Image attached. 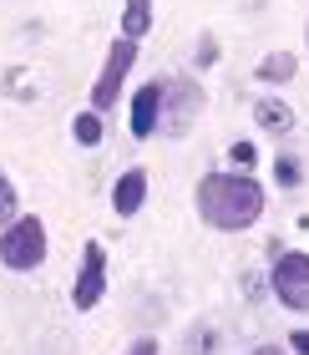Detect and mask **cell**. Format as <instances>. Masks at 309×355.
I'll list each match as a JSON object with an SVG mask.
<instances>
[{"label":"cell","mask_w":309,"mask_h":355,"mask_svg":"<svg viewBox=\"0 0 309 355\" xmlns=\"http://www.w3.org/2000/svg\"><path fill=\"white\" fill-rule=\"evenodd\" d=\"M254 117H258V127H269V132H284V127H294V112H289L284 102H258Z\"/></svg>","instance_id":"cell-11"},{"label":"cell","mask_w":309,"mask_h":355,"mask_svg":"<svg viewBox=\"0 0 309 355\" xmlns=\"http://www.w3.org/2000/svg\"><path fill=\"white\" fill-rule=\"evenodd\" d=\"M274 178H279V183H284V188H294V183H299V163H294V157H289V153H284V157H279V163H274Z\"/></svg>","instance_id":"cell-13"},{"label":"cell","mask_w":309,"mask_h":355,"mask_svg":"<svg viewBox=\"0 0 309 355\" xmlns=\"http://www.w3.org/2000/svg\"><path fill=\"white\" fill-rule=\"evenodd\" d=\"M10 218H21V193H15V183L6 173H0V229H6Z\"/></svg>","instance_id":"cell-12"},{"label":"cell","mask_w":309,"mask_h":355,"mask_svg":"<svg viewBox=\"0 0 309 355\" xmlns=\"http://www.w3.org/2000/svg\"><path fill=\"white\" fill-rule=\"evenodd\" d=\"M193 203H198V218L218 234H243L264 218L269 193L254 173H203L198 188H193Z\"/></svg>","instance_id":"cell-1"},{"label":"cell","mask_w":309,"mask_h":355,"mask_svg":"<svg viewBox=\"0 0 309 355\" xmlns=\"http://www.w3.org/2000/svg\"><path fill=\"white\" fill-rule=\"evenodd\" d=\"M102 295H107V249L102 244H87V249H81V264H76L71 304H76V310H96Z\"/></svg>","instance_id":"cell-5"},{"label":"cell","mask_w":309,"mask_h":355,"mask_svg":"<svg viewBox=\"0 0 309 355\" xmlns=\"http://www.w3.org/2000/svg\"><path fill=\"white\" fill-rule=\"evenodd\" d=\"M269 289L284 310L309 315V254L289 249V254H274V269H269Z\"/></svg>","instance_id":"cell-3"},{"label":"cell","mask_w":309,"mask_h":355,"mask_svg":"<svg viewBox=\"0 0 309 355\" xmlns=\"http://www.w3.org/2000/svg\"><path fill=\"white\" fill-rule=\"evenodd\" d=\"M289 355H309V330H294V335H289Z\"/></svg>","instance_id":"cell-16"},{"label":"cell","mask_w":309,"mask_h":355,"mask_svg":"<svg viewBox=\"0 0 309 355\" xmlns=\"http://www.w3.org/2000/svg\"><path fill=\"white\" fill-rule=\"evenodd\" d=\"M71 137L81 142V148H96V142L107 137V127H102L96 112H76V117H71Z\"/></svg>","instance_id":"cell-10"},{"label":"cell","mask_w":309,"mask_h":355,"mask_svg":"<svg viewBox=\"0 0 309 355\" xmlns=\"http://www.w3.org/2000/svg\"><path fill=\"white\" fill-rule=\"evenodd\" d=\"M142 203H148V168H127L117 183H112V208H117L122 218H132Z\"/></svg>","instance_id":"cell-7"},{"label":"cell","mask_w":309,"mask_h":355,"mask_svg":"<svg viewBox=\"0 0 309 355\" xmlns=\"http://www.w3.org/2000/svg\"><path fill=\"white\" fill-rule=\"evenodd\" d=\"M148 31H152V0H127V6H122V36L142 41Z\"/></svg>","instance_id":"cell-9"},{"label":"cell","mask_w":309,"mask_h":355,"mask_svg":"<svg viewBox=\"0 0 309 355\" xmlns=\"http://www.w3.org/2000/svg\"><path fill=\"white\" fill-rule=\"evenodd\" d=\"M46 254H51V239H46V223L36 214H21L0 229V264L6 269L30 274V269L46 264Z\"/></svg>","instance_id":"cell-2"},{"label":"cell","mask_w":309,"mask_h":355,"mask_svg":"<svg viewBox=\"0 0 309 355\" xmlns=\"http://www.w3.org/2000/svg\"><path fill=\"white\" fill-rule=\"evenodd\" d=\"M122 355H157V340H152V335H142V340H132Z\"/></svg>","instance_id":"cell-15"},{"label":"cell","mask_w":309,"mask_h":355,"mask_svg":"<svg viewBox=\"0 0 309 355\" xmlns=\"http://www.w3.org/2000/svg\"><path fill=\"white\" fill-rule=\"evenodd\" d=\"M132 137L137 142H148L157 127H162V82H148V87H137V96H132Z\"/></svg>","instance_id":"cell-6"},{"label":"cell","mask_w":309,"mask_h":355,"mask_svg":"<svg viewBox=\"0 0 309 355\" xmlns=\"http://www.w3.org/2000/svg\"><path fill=\"white\" fill-rule=\"evenodd\" d=\"M249 355H289L284 345H258V350H249Z\"/></svg>","instance_id":"cell-17"},{"label":"cell","mask_w":309,"mask_h":355,"mask_svg":"<svg viewBox=\"0 0 309 355\" xmlns=\"http://www.w3.org/2000/svg\"><path fill=\"white\" fill-rule=\"evenodd\" d=\"M229 163L254 168V163H258V148H254V142H233V148H229Z\"/></svg>","instance_id":"cell-14"},{"label":"cell","mask_w":309,"mask_h":355,"mask_svg":"<svg viewBox=\"0 0 309 355\" xmlns=\"http://www.w3.org/2000/svg\"><path fill=\"white\" fill-rule=\"evenodd\" d=\"M294 71H299V61L289 51H269L264 61H258V82H269V87H289V82H294Z\"/></svg>","instance_id":"cell-8"},{"label":"cell","mask_w":309,"mask_h":355,"mask_svg":"<svg viewBox=\"0 0 309 355\" xmlns=\"http://www.w3.org/2000/svg\"><path fill=\"white\" fill-rule=\"evenodd\" d=\"M132 61H137V41L117 36V41H112V51H107L102 76H96V87H91V112H96V117L122 102V87H127V71H132Z\"/></svg>","instance_id":"cell-4"}]
</instances>
